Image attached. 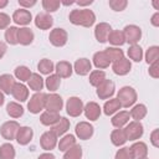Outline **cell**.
Listing matches in <instances>:
<instances>
[{
    "label": "cell",
    "mask_w": 159,
    "mask_h": 159,
    "mask_svg": "<svg viewBox=\"0 0 159 159\" xmlns=\"http://www.w3.org/2000/svg\"><path fill=\"white\" fill-rule=\"evenodd\" d=\"M68 20L71 24L76 25V26H83V27H91L94 25L96 22V14L87 9H75L70 12L68 15Z\"/></svg>",
    "instance_id": "6da1fadb"
},
{
    "label": "cell",
    "mask_w": 159,
    "mask_h": 159,
    "mask_svg": "<svg viewBox=\"0 0 159 159\" xmlns=\"http://www.w3.org/2000/svg\"><path fill=\"white\" fill-rule=\"evenodd\" d=\"M116 98L119 101V103H120V106L123 108H129V107H133L135 104L138 94H137V91L133 87L123 86L117 92V97Z\"/></svg>",
    "instance_id": "7a4b0ae2"
},
{
    "label": "cell",
    "mask_w": 159,
    "mask_h": 159,
    "mask_svg": "<svg viewBox=\"0 0 159 159\" xmlns=\"http://www.w3.org/2000/svg\"><path fill=\"white\" fill-rule=\"evenodd\" d=\"M46 94L45 92H35L29 102H27V109L32 114H39L45 109V102H46Z\"/></svg>",
    "instance_id": "3957f363"
},
{
    "label": "cell",
    "mask_w": 159,
    "mask_h": 159,
    "mask_svg": "<svg viewBox=\"0 0 159 159\" xmlns=\"http://www.w3.org/2000/svg\"><path fill=\"white\" fill-rule=\"evenodd\" d=\"M123 129H124L127 140H130V142L139 140L144 134V127H143L142 122H137V120L129 122Z\"/></svg>",
    "instance_id": "277c9868"
},
{
    "label": "cell",
    "mask_w": 159,
    "mask_h": 159,
    "mask_svg": "<svg viewBox=\"0 0 159 159\" xmlns=\"http://www.w3.org/2000/svg\"><path fill=\"white\" fill-rule=\"evenodd\" d=\"M116 92V86H114V82L112 80H104L103 82H101L97 87H96V93L98 96L99 99H109V98H113V94Z\"/></svg>",
    "instance_id": "5b68a950"
},
{
    "label": "cell",
    "mask_w": 159,
    "mask_h": 159,
    "mask_svg": "<svg viewBox=\"0 0 159 159\" xmlns=\"http://www.w3.org/2000/svg\"><path fill=\"white\" fill-rule=\"evenodd\" d=\"M48 40H50V43L52 46H55V47H63L67 43L68 34H67V31L65 29L56 27V29H52L50 31Z\"/></svg>",
    "instance_id": "8992f818"
},
{
    "label": "cell",
    "mask_w": 159,
    "mask_h": 159,
    "mask_svg": "<svg viewBox=\"0 0 159 159\" xmlns=\"http://www.w3.org/2000/svg\"><path fill=\"white\" fill-rule=\"evenodd\" d=\"M83 102L80 97H76V96H72L67 99L66 102V112L70 117H80L82 113H83Z\"/></svg>",
    "instance_id": "52a82bcc"
},
{
    "label": "cell",
    "mask_w": 159,
    "mask_h": 159,
    "mask_svg": "<svg viewBox=\"0 0 159 159\" xmlns=\"http://www.w3.org/2000/svg\"><path fill=\"white\" fill-rule=\"evenodd\" d=\"M21 125L16 120H6L0 127V134L5 140H14L16 138V133Z\"/></svg>",
    "instance_id": "ba28073f"
},
{
    "label": "cell",
    "mask_w": 159,
    "mask_h": 159,
    "mask_svg": "<svg viewBox=\"0 0 159 159\" xmlns=\"http://www.w3.org/2000/svg\"><path fill=\"white\" fill-rule=\"evenodd\" d=\"M93 133H94V127L89 122L83 120V122L77 123L76 127H75V134L81 140H88V139H91L92 135H93Z\"/></svg>",
    "instance_id": "9c48e42d"
},
{
    "label": "cell",
    "mask_w": 159,
    "mask_h": 159,
    "mask_svg": "<svg viewBox=\"0 0 159 159\" xmlns=\"http://www.w3.org/2000/svg\"><path fill=\"white\" fill-rule=\"evenodd\" d=\"M123 35H124L125 42H128L129 45H137L142 39V30L137 25H133V24L127 25L123 29Z\"/></svg>",
    "instance_id": "30bf717a"
},
{
    "label": "cell",
    "mask_w": 159,
    "mask_h": 159,
    "mask_svg": "<svg viewBox=\"0 0 159 159\" xmlns=\"http://www.w3.org/2000/svg\"><path fill=\"white\" fill-rule=\"evenodd\" d=\"M63 108V99L57 93H48L46 94V102H45V109L50 112H57Z\"/></svg>",
    "instance_id": "8fae6325"
},
{
    "label": "cell",
    "mask_w": 159,
    "mask_h": 159,
    "mask_svg": "<svg viewBox=\"0 0 159 159\" xmlns=\"http://www.w3.org/2000/svg\"><path fill=\"white\" fill-rule=\"evenodd\" d=\"M11 20H12L16 25H20V26H22V27H26V26L32 21V15H31V12H30L29 10L20 7V9H17V10L14 11Z\"/></svg>",
    "instance_id": "7c38bea8"
},
{
    "label": "cell",
    "mask_w": 159,
    "mask_h": 159,
    "mask_svg": "<svg viewBox=\"0 0 159 159\" xmlns=\"http://www.w3.org/2000/svg\"><path fill=\"white\" fill-rule=\"evenodd\" d=\"M57 142H58L57 137L51 130H47V132L42 133L41 137H40V145L46 152H51L52 149H55L56 145H57Z\"/></svg>",
    "instance_id": "4fadbf2b"
},
{
    "label": "cell",
    "mask_w": 159,
    "mask_h": 159,
    "mask_svg": "<svg viewBox=\"0 0 159 159\" xmlns=\"http://www.w3.org/2000/svg\"><path fill=\"white\" fill-rule=\"evenodd\" d=\"M112 31V26L108 22H99L94 27V37L98 42L104 43L107 42V39Z\"/></svg>",
    "instance_id": "5bb4252c"
},
{
    "label": "cell",
    "mask_w": 159,
    "mask_h": 159,
    "mask_svg": "<svg viewBox=\"0 0 159 159\" xmlns=\"http://www.w3.org/2000/svg\"><path fill=\"white\" fill-rule=\"evenodd\" d=\"M34 138V130L31 127L27 125H22L19 128L17 133H16V138L15 140L17 142V144L20 145H27Z\"/></svg>",
    "instance_id": "9a60e30c"
},
{
    "label": "cell",
    "mask_w": 159,
    "mask_h": 159,
    "mask_svg": "<svg viewBox=\"0 0 159 159\" xmlns=\"http://www.w3.org/2000/svg\"><path fill=\"white\" fill-rule=\"evenodd\" d=\"M35 26L40 30H50L53 25V17L47 12H39L35 16Z\"/></svg>",
    "instance_id": "2e32d148"
},
{
    "label": "cell",
    "mask_w": 159,
    "mask_h": 159,
    "mask_svg": "<svg viewBox=\"0 0 159 159\" xmlns=\"http://www.w3.org/2000/svg\"><path fill=\"white\" fill-rule=\"evenodd\" d=\"M83 113L86 116L87 119L89 120H97L99 117H101V113H102V108L99 107V104L97 102H88L84 104L83 107Z\"/></svg>",
    "instance_id": "e0dca14e"
},
{
    "label": "cell",
    "mask_w": 159,
    "mask_h": 159,
    "mask_svg": "<svg viewBox=\"0 0 159 159\" xmlns=\"http://www.w3.org/2000/svg\"><path fill=\"white\" fill-rule=\"evenodd\" d=\"M72 67H73V71L78 76H87L92 71V62L86 57H81V58L76 60V62L73 63Z\"/></svg>",
    "instance_id": "ac0fdd59"
},
{
    "label": "cell",
    "mask_w": 159,
    "mask_h": 159,
    "mask_svg": "<svg viewBox=\"0 0 159 159\" xmlns=\"http://www.w3.org/2000/svg\"><path fill=\"white\" fill-rule=\"evenodd\" d=\"M112 70H113V72H114L117 76H125V75H128V73L130 72V70H132V62H130V60L123 57L122 60H118V61L113 62Z\"/></svg>",
    "instance_id": "d6986e66"
},
{
    "label": "cell",
    "mask_w": 159,
    "mask_h": 159,
    "mask_svg": "<svg viewBox=\"0 0 159 159\" xmlns=\"http://www.w3.org/2000/svg\"><path fill=\"white\" fill-rule=\"evenodd\" d=\"M129 150L132 153L133 159H143L148 157V145L144 142L140 140H135L130 147Z\"/></svg>",
    "instance_id": "ffe728a7"
},
{
    "label": "cell",
    "mask_w": 159,
    "mask_h": 159,
    "mask_svg": "<svg viewBox=\"0 0 159 159\" xmlns=\"http://www.w3.org/2000/svg\"><path fill=\"white\" fill-rule=\"evenodd\" d=\"M11 96L17 101V102H25L29 99V88L25 86L22 82H16L12 87Z\"/></svg>",
    "instance_id": "44dd1931"
},
{
    "label": "cell",
    "mask_w": 159,
    "mask_h": 159,
    "mask_svg": "<svg viewBox=\"0 0 159 159\" xmlns=\"http://www.w3.org/2000/svg\"><path fill=\"white\" fill-rule=\"evenodd\" d=\"M35 39V34L30 27H20L17 31V42L22 46H29L32 43Z\"/></svg>",
    "instance_id": "7402d4cb"
},
{
    "label": "cell",
    "mask_w": 159,
    "mask_h": 159,
    "mask_svg": "<svg viewBox=\"0 0 159 159\" xmlns=\"http://www.w3.org/2000/svg\"><path fill=\"white\" fill-rule=\"evenodd\" d=\"M129 119H130V116L128 111H119L116 114H113L111 123L114 128H124L129 123Z\"/></svg>",
    "instance_id": "603a6c76"
},
{
    "label": "cell",
    "mask_w": 159,
    "mask_h": 159,
    "mask_svg": "<svg viewBox=\"0 0 159 159\" xmlns=\"http://www.w3.org/2000/svg\"><path fill=\"white\" fill-rule=\"evenodd\" d=\"M55 72L60 78H68L73 72V67L68 61H58L55 65Z\"/></svg>",
    "instance_id": "cb8c5ba5"
},
{
    "label": "cell",
    "mask_w": 159,
    "mask_h": 159,
    "mask_svg": "<svg viewBox=\"0 0 159 159\" xmlns=\"http://www.w3.org/2000/svg\"><path fill=\"white\" fill-rule=\"evenodd\" d=\"M16 83L15 77L10 73H4L0 76V91L4 94H11L12 87Z\"/></svg>",
    "instance_id": "d4e9b609"
},
{
    "label": "cell",
    "mask_w": 159,
    "mask_h": 159,
    "mask_svg": "<svg viewBox=\"0 0 159 159\" xmlns=\"http://www.w3.org/2000/svg\"><path fill=\"white\" fill-rule=\"evenodd\" d=\"M70 124H71L70 123V119H67L66 117H61L58 119V122L51 127L50 130L58 138V137H62V135L66 134V132L70 129Z\"/></svg>",
    "instance_id": "484cf974"
},
{
    "label": "cell",
    "mask_w": 159,
    "mask_h": 159,
    "mask_svg": "<svg viewBox=\"0 0 159 159\" xmlns=\"http://www.w3.org/2000/svg\"><path fill=\"white\" fill-rule=\"evenodd\" d=\"M92 62H93V65H94V67L97 70H104V68L109 67V65H111V61L107 57V55H106L104 51L96 52L93 55V57H92Z\"/></svg>",
    "instance_id": "4316f807"
},
{
    "label": "cell",
    "mask_w": 159,
    "mask_h": 159,
    "mask_svg": "<svg viewBox=\"0 0 159 159\" xmlns=\"http://www.w3.org/2000/svg\"><path fill=\"white\" fill-rule=\"evenodd\" d=\"M60 113L57 112H50V111H45L40 114V122L42 125L46 127H52L53 124H56L60 119Z\"/></svg>",
    "instance_id": "83f0119b"
},
{
    "label": "cell",
    "mask_w": 159,
    "mask_h": 159,
    "mask_svg": "<svg viewBox=\"0 0 159 159\" xmlns=\"http://www.w3.org/2000/svg\"><path fill=\"white\" fill-rule=\"evenodd\" d=\"M45 86V80L41 77L40 73H31L29 81H27V88L35 91V92H41V89Z\"/></svg>",
    "instance_id": "f1b7e54d"
},
{
    "label": "cell",
    "mask_w": 159,
    "mask_h": 159,
    "mask_svg": "<svg viewBox=\"0 0 159 159\" xmlns=\"http://www.w3.org/2000/svg\"><path fill=\"white\" fill-rule=\"evenodd\" d=\"M148 113V109H147V106L143 104V103H138V104H134L132 107V109L129 111V116L133 120H137V122H140L143 118H145Z\"/></svg>",
    "instance_id": "f546056e"
},
{
    "label": "cell",
    "mask_w": 159,
    "mask_h": 159,
    "mask_svg": "<svg viewBox=\"0 0 159 159\" xmlns=\"http://www.w3.org/2000/svg\"><path fill=\"white\" fill-rule=\"evenodd\" d=\"M120 108H122V106L117 98H109L103 104V113L106 116H113L117 112H119Z\"/></svg>",
    "instance_id": "4dcf8cb0"
},
{
    "label": "cell",
    "mask_w": 159,
    "mask_h": 159,
    "mask_svg": "<svg viewBox=\"0 0 159 159\" xmlns=\"http://www.w3.org/2000/svg\"><path fill=\"white\" fill-rule=\"evenodd\" d=\"M111 142L114 147H123L127 142V137L123 128H116L111 133Z\"/></svg>",
    "instance_id": "1f68e13d"
},
{
    "label": "cell",
    "mask_w": 159,
    "mask_h": 159,
    "mask_svg": "<svg viewBox=\"0 0 159 159\" xmlns=\"http://www.w3.org/2000/svg\"><path fill=\"white\" fill-rule=\"evenodd\" d=\"M107 41L113 46V47H120L125 43V39L123 35V31L120 30H112Z\"/></svg>",
    "instance_id": "d6a6232c"
},
{
    "label": "cell",
    "mask_w": 159,
    "mask_h": 159,
    "mask_svg": "<svg viewBox=\"0 0 159 159\" xmlns=\"http://www.w3.org/2000/svg\"><path fill=\"white\" fill-rule=\"evenodd\" d=\"M75 144H77L76 143V137L73 135V134H65V135H62V138L57 142V147H58V150L60 152H66V150H68L70 148H72Z\"/></svg>",
    "instance_id": "836d02e7"
},
{
    "label": "cell",
    "mask_w": 159,
    "mask_h": 159,
    "mask_svg": "<svg viewBox=\"0 0 159 159\" xmlns=\"http://www.w3.org/2000/svg\"><path fill=\"white\" fill-rule=\"evenodd\" d=\"M24 107L19 103V102H9L6 104V113L11 117V118H20L24 116Z\"/></svg>",
    "instance_id": "e575fe53"
},
{
    "label": "cell",
    "mask_w": 159,
    "mask_h": 159,
    "mask_svg": "<svg viewBox=\"0 0 159 159\" xmlns=\"http://www.w3.org/2000/svg\"><path fill=\"white\" fill-rule=\"evenodd\" d=\"M127 55H128V60H132L134 62H140L144 57L143 53V48L137 43V45H130L129 48L127 50Z\"/></svg>",
    "instance_id": "d590c367"
},
{
    "label": "cell",
    "mask_w": 159,
    "mask_h": 159,
    "mask_svg": "<svg viewBox=\"0 0 159 159\" xmlns=\"http://www.w3.org/2000/svg\"><path fill=\"white\" fill-rule=\"evenodd\" d=\"M37 70L41 75H51L55 71V63L50 58H42L37 63Z\"/></svg>",
    "instance_id": "8d00e7d4"
},
{
    "label": "cell",
    "mask_w": 159,
    "mask_h": 159,
    "mask_svg": "<svg viewBox=\"0 0 159 159\" xmlns=\"http://www.w3.org/2000/svg\"><path fill=\"white\" fill-rule=\"evenodd\" d=\"M16 150L14 145L9 142L0 145V159H15Z\"/></svg>",
    "instance_id": "74e56055"
},
{
    "label": "cell",
    "mask_w": 159,
    "mask_h": 159,
    "mask_svg": "<svg viewBox=\"0 0 159 159\" xmlns=\"http://www.w3.org/2000/svg\"><path fill=\"white\" fill-rule=\"evenodd\" d=\"M60 84H61V78H60L56 73L48 75L47 78L45 80V86H46V88H47L50 92H52V93H55V92L58 89Z\"/></svg>",
    "instance_id": "f35d334b"
},
{
    "label": "cell",
    "mask_w": 159,
    "mask_h": 159,
    "mask_svg": "<svg viewBox=\"0 0 159 159\" xmlns=\"http://www.w3.org/2000/svg\"><path fill=\"white\" fill-rule=\"evenodd\" d=\"M106 80V72L102 70H93L89 72V84L93 87H97L101 82H103Z\"/></svg>",
    "instance_id": "ab89813d"
},
{
    "label": "cell",
    "mask_w": 159,
    "mask_h": 159,
    "mask_svg": "<svg viewBox=\"0 0 159 159\" xmlns=\"http://www.w3.org/2000/svg\"><path fill=\"white\" fill-rule=\"evenodd\" d=\"M104 52H106V55H107V57L109 58L111 62H116V61L122 60V58L124 57V51L120 50L119 47H113V46H111V47H107V48L104 50Z\"/></svg>",
    "instance_id": "60d3db41"
},
{
    "label": "cell",
    "mask_w": 159,
    "mask_h": 159,
    "mask_svg": "<svg viewBox=\"0 0 159 159\" xmlns=\"http://www.w3.org/2000/svg\"><path fill=\"white\" fill-rule=\"evenodd\" d=\"M31 70L27 66H17L14 71V76L20 81V82H27L30 76H31Z\"/></svg>",
    "instance_id": "b9f144b4"
},
{
    "label": "cell",
    "mask_w": 159,
    "mask_h": 159,
    "mask_svg": "<svg viewBox=\"0 0 159 159\" xmlns=\"http://www.w3.org/2000/svg\"><path fill=\"white\" fill-rule=\"evenodd\" d=\"M144 57H145V62L148 65H152V63L157 62L158 58H159V46L154 45V46L148 47V50L144 53Z\"/></svg>",
    "instance_id": "7bdbcfd3"
},
{
    "label": "cell",
    "mask_w": 159,
    "mask_h": 159,
    "mask_svg": "<svg viewBox=\"0 0 159 159\" xmlns=\"http://www.w3.org/2000/svg\"><path fill=\"white\" fill-rule=\"evenodd\" d=\"M82 155H83L82 147L80 144H75L72 148H70L68 150L65 152L62 159H81Z\"/></svg>",
    "instance_id": "ee69618b"
},
{
    "label": "cell",
    "mask_w": 159,
    "mask_h": 159,
    "mask_svg": "<svg viewBox=\"0 0 159 159\" xmlns=\"http://www.w3.org/2000/svg\"><path fill=\"white\" fill-rule=\"evenodd\" d=\"M17 31H19V27L16 26H9L6 30H5V40L9 45H17Z\"/></svg>",
    "instance_id": "f6af8a7d"
},
{
    "label": "cell",
    "mask_w": 159,
    "mask_h": 159,
    "mask_svg": "<svg viewBox=\"0 0 159 159\" xmlns=\"http://www.w3.org/2000/svg\"><path fill=\"white\" fill-rule=\"evenodd\" d=\"M60 6H61V1L58 0H42V7L43 10H46L45 12L47 14L57 11Z\"/></svg>",
    "instance_id": "bcb514c9"
},
{
    "label": "cell",
    "mask_w": 159,
    "mask_h": 159,
    "mask_svg": "<svg viewBox=\"0 0 159 159\" xmlns=\"http://www.w3.org/2000/svg\"><path fill=\"white\" fill-rule=\"evenodd\" d=\"M108 4H109V7H111L113 11L120 12V11H123V10L127 7L128 1H127V0H109Z\"/></svg>",
    "instance_id": "7dc6e473"
},
{
    "label": "cell",
    "mask_w": 159,
    "mask_h": 159,
    "mask_svg": "<svg viewBox=\"0 0 159 159\" xmlns=\"http://www.w3.org/2000/svg\"><path fill=\"white\" fill-rule=\"evenodd\" d=\"M114 159H133V157H132V153L128 147H122L120 149H118L116 152Z\"/></svg>",
    "instance_id": "c3c4849f"
},
{
    "label": "cell",
    "mask_w": 159,
    "mask_h": 159,
    "mask_svg": "<svg viewBox=\"0 0 159 159\" xmlns=\"http://www.w3.org/2000/svg\"><path fill=\"white\" fill-rule=\"evenodd\" d=\"M10 22H11V17L6 12L0 11V30H4V29L6 30L10 26Z\"/></svg>",
    "instance_id": "681fc988"
},
{
    "label": "cell",
    "mask_w": 159,
    "mask_h": 159,
    "mask_svg": "<svg viewBox=\"0 0 159 159\" xmlns=\"http://www.w3.org/2000/svg\"><path fill=\"white\" fill-rule=\"evenodd\" d=\"M148 73L150 77L153 78H158L159 77V65H158V61L149 65V70H148Z\"/></svg>",
    "instance_id": "f907efd6"
},
{
    "label": "cell",
    "mask_w": 159,
    "mask_h": 159,
    "mask_svg": "<svg viewBox=\"0 0 159 159\" xmlns=\"http://www.w3.org/2000/svg\"><path fill=\"white\" fill-rule=\"evenodd\" d=\"M150 143L154 148H159V129H154L150 133Z\"/></svg>",
    "instance_id": "816d5d0a"
},
{
    "label": "cell",
    "mask_w": 159,
    "mask_h": 159,
    "mask_svg": "<svg viewBox=\"0 0 159 159\" xmlns=\"http://www.w3.org/2000/svg\"><path fill=\"white\" fill-rule=\"evenodd\" d=\"M19 2V5L21 6V9H29V7H32V6H35L36 5V0H19L17 1Z\"/></svg>",
    "instance_id": "f5cc1de1"
},
{
    "label": "cell",
    "mask_w": 159,
    "mask_h": 159,
    "mask_svg": "<svg viewBox=\"0 0 159 159\" xmlns=\"http://www.w3.org/2000/svg\"><path fill=\"white\" fill-rule=\"evenodd\" d=\"M150 22H152V25L154 27H159V11H157V12L153 14V16L150 19Z\"/></svg>",
    "instance_id": "db71d44e"
},
{
    "label": "cell",
    "mask_w": 159,
    "mask_h": 159,
    "mask_svg": "<svg viewBox=\"0 0 159 159\" xmlns=\"http://www.w3.org/2000/svg\"><path fill=\"white\" fill-rule=\"evenodd\" d=\"M37 159H56V157L51 152H45L37 157Z\"/></svg>",
    "instance_id": "11a10c76"
},
{
    "label": "cell",
    "mask_w": 159,
    "mask_h": 159,
    "mask_svg": "<svg viewBox=\"0 0 159 159\" xmlns=\"http://www.w3.org/2000/svg\"><path fill=\"white\" fill-rule=\"evenodd\" d=\"M6 50H7V46H6V43L5 42H2V41H0V60L5 56V53H6Z\"/></svg>",
    "instance_id": "9f6ffc18"
},
{
    "label": "cell",
    "mask_w": 159,
    "mask_h": 159,
    "mask_svg": "<svg viewBox=\"0 0 159 159\" xmlns=\"http://www.w3.org/2000/svg\"><path fill=\"white\" fill-rule=\"evenodd\" d=\"M93 2V0H86V1H76V4L78 5V6H87V5H91Z\"/></svg>",
    "instance_id": "6f0895ef"
},
{
    "label": "cell",
    "mask_w": 159,
    "mask_h": 159,
    "mask_svg": "<svg viewBox=\"0 0 159 159\" xmlns=\"http://www.w3.org/2000/svg\"><path fill=\"white\" fill-rule=\"evenodd\" d=\"M7 4H9V1H7V0H0V10H1V9H4V7H6V6H7Z\"/></svg>",
    "instance_id": "680465c9"
},
{
    "label": "cell",
    "mask_w": 159,
    "mask_h": 159,
    "mask_svg": "<svg viewBox=\"0 0 159 159\" xmlns=\"http://www.w3.org/2000/svg\"><path fill=\"white\" fill-rule=\"evenodd\" d=\"M4 102H5V94L0 91V107L4 104Z\"/></svg>",
    "instance_id": "91938a15"
},
{
    "label": "cell",
    "mask_w": 159,
    "mask_h": 159,
    "mask_svg": "<svg viewBox=\"0 0 159 159\" xmlns=\"http://www.w3.org/2000/svg\"><path fill=\"white\" fill-rule=\"evenodd\" d=\"M61 4H63V5H72V4H75V1H61Z\"/></svg>",
    "instance_id": "94428289"
},
{
    "label": "cell",
    "mask_w": 159,
    "mask_h": 159,
    "mask_svg": "<svg viewBox=\"0 0 159 159\" xmlns=\"http://www.w3.org/2000/svg\"><path fill=\"white\" fill-rule=\"evenodd\" d=\"M153 6L155 7V10H159V4L157 1H153Z\"/></svg>",
    "instance_id": "6125c7cd"
},
{
    "label": "cell",
    "mask_w": 159,
    "mask_h": 159,
    "mask_svg": "<svg viewBox=\"0 0 159 159\" xmlns=\"http://www.w3.org/2000/svg\"><path fill=\"white\" fill-rule=\"evenodd\" d=\"M143 159H148V158H143Z\"/></svg>",
    "instance_id": "be15d7a7"
}]
</instances>
